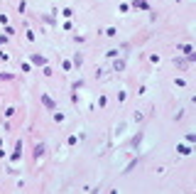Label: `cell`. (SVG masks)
<instances>
[{
    "label": "cell",
    "instance_id": "1",
    "mask_svg": "<svg viewBox=\"0 0 196 194\" xmlns=\"http://www.w3.org/2000/svg\"><path fill=\"white\" fill-rule=\"evenodd\" d=\"M32 62H34V64H44V56H39V54H34V56H32Z\"/></svg>",
    "mask_w": 196,
    "mask_h": 194
}]
</instances>
